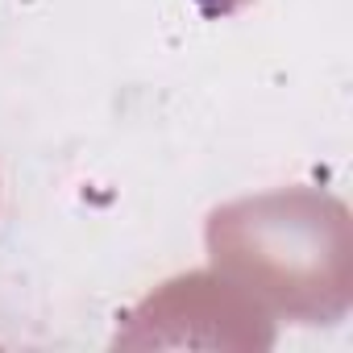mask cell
Segmentation results:
<instances>
[]
</instances>
